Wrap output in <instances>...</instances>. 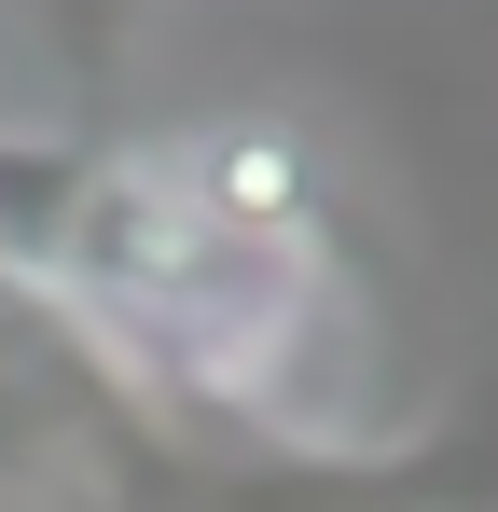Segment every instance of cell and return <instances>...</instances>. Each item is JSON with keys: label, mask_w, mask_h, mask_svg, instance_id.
Listing matches in <instances>:
<instances>
[{"label": "cell", "mask_w": 498, "mask_h": 512, "mask_svg": "<svg viewBox=\"0 0 498 512\" xmlns=\"http://www.w3.org/2000/svg\"><path fill=\"white\" fill-rule=\"evenodd\" d=\"M166 167L194 180V208L236 236V250H277L305 263V236H319V167H305V139L277 125V111H222L194 153H166Z\"/></svg>", "instance_id": "1"}]
</instances>
